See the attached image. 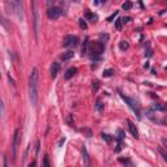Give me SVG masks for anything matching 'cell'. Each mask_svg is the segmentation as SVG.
I'll return each mask as SVG.
<instances>
[{
	"mask_svg": "<svg viewBox=\"0 0 167 167\" xmlns=\"http://www.w3.org/2000/svg\"><path fill=\"white\" fill-rule=\"evenodd\" d=\"M127 125H128V129H129L131 134H132L134 138H138V131H137V128H136V125H134L133 123L129 120V119L127 120Z\"/></svg>",
	"mask_w": 167,
	"mask_h": 167,
	"instance_id": "obj_9",
	"label": "cell"
},
{
	"mask_svg": "<svg viewBox=\"0 0 167 167\" xmlns=\"http://www.w3.org/2000/svg\"><path fill=\"white\" fill-rule=\"evenodd\" d=\"M129 21H131V17H124V18H121V22H123V24L129 22Z\"/></svg>",
	"mask_w": 167,
	"mask_h": 167,
	"instance_id": "obj_30",
	"label": "cell"
},
{
	"mask_svg": "<svg viewBox=\"0 0 167 167\" xmlns=\"http://www.w3.org/2000/svg\"><path fill=\"white\" fill-rule=\"evenodd\" d=\"M76 73H77V68H76V67H71L69 69H67V72L64 74V78H65V80H71V78H72Z\"/></svg>",
	"mask_w": 167,
	"mask_h": 167,
	"instance_id": "obj_11",
	"label": "cell"
},
{
	"mask_svg": "<svg viewBox=\"0 0 167 167\" xmlns=\"http://www.w3.org/2000/svg\"><path fill=\"white\" fill-rule=\"evenodd\" d=\"M59 69H60V64H59L58 61H54L52 65H51V77L52 78L56 77L59 73Z\"/></svg>",
	"mask_w": 167,
	"mask_h": 167,
	"instance_id": "obj_10",
	"label": "cell"
},
{
	"mask_svg": "<svg viewBox=\"0 0 167 167\" xmlns=\"http://www.w3.org/2000/svg\"><path fill=\"white\" fill-rule=\"evenodd\" d=\"M121 26H123V22H121V18H118L116 21H115V27H116L118 30H120L121 29Z\"/></svg>",
	"mask_w": 167,
	"mask_h": 167,
	"instance_id": "obj_21",
	"label": "cell"
},
{
	"mask_svg": "<svg viewBox=\"0 0 167 167\" xmlns=\"http://www.w3.org/2000/svg\"><path fill=\"white\" fill-rule=\"evenodd\" d=\"M8 5L13 8V12L18 16L20 18H22V3L21 2H11L8 3Z\"/></svg>",
	"mask_w": 167,
	"mask_h": 167,
	"instance_id": "obj_6",
	"label": "cell"
},
{
	"mask_svg": "<svg viewBox=\"0 0 167 167\" xmlns=\"http://www.w3.org/2000/svg\"><path fill=\"white\" fill-rule=\"evenodd\" d=\"M120 162L124 163V167H134V165L129 159H123V158H120Z\"/></svg>",
	"mask_w": 167,
	"mask_h": 167,
	"instance_id": "obj_14",
	"label": "cell"
},
{
	"mask_svg": "<svg viewBox=\"0 0 167 167\" xmlns=\"http://www.w3.org/2000/svg\"><path fill=\"white\" fill-rule=\"evenodd\" d=\"M114 69H106L105 72H103V77H111L114 74Z\"/></svg>",
	"mask_w": 167,
	"mask_h": 167,
	"instance_id": "obj_19",
	"label": "cell"
},
{
	"mask_svg": "<svg viewBox=\"0 0 167 167\" xmlns=\"http://www.w3.org/2000/svg\"><path fill=\"white\" fill-rule=\"evenodd\" d=\"M35 165H37V162H35V161H33V162H31V163L29 165V167H35Z\"/></svg>",
	"mask_w": 167,
	"mask_h": 167,
	"instance_id": "obj_32",
	"label": "cell"
},
{
	"mask_svg": "<svg viewBox=\"0 0 167 167\" xmlns=\"http://www.w3.org/2000/svg\"><path fill=\"white\" fill-rule=\"evenodd\" d=\"M68 124L72 125V115H69V116H68Z\"/></svg>",
	"mask_w": 167,
	"mask_h": 167,
	"instance_id": "obj_31",
	"label": "cell"
},
{
	"mask_svg": "<svg viewBox=\"0 0 167 167\" xmlns=\"http://www.w3.org/2000/svg\"><path fill=\"white\" fill-rule=\"evenodd\" d=\"M89 51L94 55H101L105 51V45L102 42H91L89 46Z\"/></svg>",
	"mask_w": 167,
	"mask_h": 167,
	"instance_id": "obj_4",
	"label": "cell"
},
{
	"mask_svg": "<svg viewBox=\"0 0 167 167\" xmlns=\"http://www.w3.org/2000/svg\"><path fill=\"white\" fill-rule=\"evenodd\" d=\"M132 7H133V4L131 3V2H125V3H123V9H124V11L131 9Z\"/></svg>",
	"mask_w": 167,
	"mask_h": 167,
	"instance_id": "obj_18",
	"label": "cell"
},
{
	"mask_svg": "<svg viewBox=\"0 0 167 167\" xmlns=\"http://www.w3.org/2000/svg\"><path fill=\"white\" fill-rule=\"evenodd\" d=\"M77 42H78V38L76 37V35H67V37L64 38V41H63V46L64 47L74 46V45H77Z\"/></svg>",
	"mask_w": 167,
	"mask_h": 167,
	"instance_id": "obj_8",
	"label": "cell"
},
{
	"mask_svg": "<svg viewBox=\"0 0 167 167\" xmlns=\"http://www.w3.org/2000/svg\"><path fill=\"white\" fill-rule=\"evenodd\" d=\"M61 14V9L59 7H51L49 8V11H47V16L51 18V20H58L60 17Z\"/></svg>",
	"mask_w": 167,
	"mask_h": 167,
	"instance_id": "obj_5",
	"label": "cell"
},
{
	"mask_svg": "<svg viewBox=\"0 0 167 167\" xmlns=\"http://www.w3.org/2000/svg\"><path fill=\"white\" fill-rule=\"evenodd\" d=\"M73 56H74V52H73V51H67V52H64V54L61 55L60 59H61L63 61H67V60H69V59H72Z\"/></svg>",
	"mask_w": 167,
	"mask_h": 167,
	"instance_id": "obj_12",
	"label": "cell"
},
{
	"mask_svg": "<svg viewBox=\"0 0 167 167\" xmlns=\"http://www.w3.org/2000/svg\"><path fill=\"white\" fill-rule=\"evenodd\" d=\"M118 13H119V11H115V12H114V13H112V14H111V16H110V17H109V18H107V21H112V20L115 18V16H118Z\"/></svg>",
	"mask_w": 167,
	"mask_h": 167,
	"instance_id": "obj_26",
	"label": "cell"
},
{
	"mask_svg": "<svg viewBox=\"0 0 167 167\" xmlns=\"http://www.w3.org/2000/svg\"><path fill=\"white\" fill-rule=\"evenodd\" d=\"M33 14H34V34H35V39H38V31H39V26H38V11H37V4L33 3Z\"/></svg>",
	"mask_w": 167,
	"mask_h": 167,
	"instance_id": "obj_7",
	"label": "cell"
},
{
	"mask_svg": "<svg viewBox=\"0 0 167 167\" xmlns=\"http://www.w3.org/2000/svg\"><path fill=\"white\" fill-rule=\"evenodd\" d=\"M38 84H39V71L38 68H33L29 76V98L33 106L38 103Z\"/></svg>",
	"mask_w": 167,
	"mask_h": 167,
	"instance_id": "obj_1",
	"label": "cell"
},
{
	"mask_svg": "<svg viewBox=\"0 0 167 167\" xmlns=\"http://www.w3.org/2000/svg\"><path fill=\"white\" fill-rule=\"evenodd\" d=\"M119 47H120V50H127L129 47V43L127 41H121L120 43H119Z\"/></svg>",
	"mask_w": 167,
	"mask_h": 167,
	"instance_id": "obj_16",
	"label": "cell"
},
{
	"mask_svg": "<svg viewBox=\"0 0 167 167\" xmlns=\"http://www.w3.org/2000/svg\"><path fill=\"white\" fill-rule=\"evenodd\" d=\"M85 52H87V38L85 39V42L82 45V54H85Z\"/></svg>",
	"mask_w": 167,
	"mask_h": 167,
	"instance_id": "obj_24",
	"label": "cell"
},
{
	"mask_svg": "<svg viewBox=\"0 0 167 167\" xmlns=\"http://www.w3.org/2000/svg\"><path fill=\"white\" fill-rule=\"evenodd\" d=\"M98 87H99V81H93V90L97 91Z\"/></svg>",
	"mask_w": 167,
	"mask_h": 167,
	"instance_id": "obj_27",
	"label": "cell"
},
{
	"mask_svg": "<svg viewBox=\"0 0 167 167\" xmlns=\"http://www.w3.org/2000/svg\"><path fill=\"white\" fill-rule=\"evenodd\" d=\"M0 105H2V99H0Z\"/></svg>",
	"mask_w": 167,
	"mask_h": 167,
	"instance_id": "obj_34",
	"label": "cell"
},
{
	"mask_svg": "<svg viewBox=\"0 0 167 167\" xmlns=\"http://www.w3.org/2000/svg\"><path fill=\"white\" fill-rule=\"evenodd\" d=\"M159 152H161V154H162V156H163V158H165V159H167V153L165 152V149H163V148H159Z\"/></svg>",
	"mask_w": 167,
	"mask_h": 167,
	"instance_id": "obj_29",
	"label": "cell"
},
{
	"mask_svg": "<svg viewBox=\"0 0 167 167\" xmlns=\"http://www.w3.org/2000/svg\"><path fill=\"white\" fill-rule=\"evenodd\" d=\"M154 110L156 111H165L166 107L163 105H161V103H156V105H154Z\"/></svg>",
	"mask_w": 167,
	"mask_h": 167,
	"instance_id": "obj_17",
	"label": "cell"
},
{
	"mask_svg": "<svg viewBox=\"0 0 167 167\" xmlns=\"http://www.w3.org/2000/svg\"><path fill=\"white\" fill-rule=\"evenodd\" d=\"M21 142V132L20 129H16L14 132V136H13V145H12V159L13 162H16V158H17V149H18V145Z\"/></svg>",
	"mask_w": 167,
	"mask_h": 167,
	"instance_id": "obj_2",
	"label": "cell"
},
{
	"mask_svg": "<svg viewBox=\"0 0 167 167\" xmlns=\"http://www.w3.org/2000/svg\"><path fill=\"white\" fill-rule=\"evenodd\" d=\"M78 24H80V27H81V29H86V27H87V24L85 22V20H84V18H81L80 21H78Z\"/></svg>",
	"mask_w": 167,
	"mask_h": 167,
	"instance_id": "obj_22",
	"label": "cell"
},
{
	"mask_svg": "<svg viewBox=\"0 0 167 167\" xmlns=\"http://www.w3.org/2000/svg\"><path fill=\"white\" fill-rule=\"evenodd\" d=\"M82 161H84V165L86 167L89 166V157H87V152H86V148L85 146H82Z\"/></svg>",
	"mask_w": 167,
	"mask_h": 167,
	"instance_id": "obj_13",
	"label": "cell"
},
{
	"mask_svg": "<svg viewBox=\"0 0 167 167\" xmlns=\"http://www.w3.org/2000/svg\"><path fill=\"white\" fill-rule=\"evenodd\" d=\"M86 18H90V20H93V22H95L98 20V16L94 14V13H91V12H87V13H86Z\"/></svg>",
	"mask_w": 167,
	"mask_h": 167,
	"instance_id": "obj_15",
	"label": "cell"
},
{
	"mask_svg": "<svg viewBox=\"0 0 167 167\" xmlns=\"http://www.w3.org/2000/svg\"><path fill=\"white\" fill-rule=\"evenodd\" d=\"M43 167H51L50 166V159H49V156H45V158H43Z\"/></svg>",
	"mask_w": 167,
	"mask_h": 167,
	"instance_id": "obj_20",
	"label": "cell"
},
{
	"mask_svg": "<svg viewBox=\"0 0 167 167\" xmlns=\"http://www.w3.org/2000/svg\"><path fill=\"white\" fill-rule=\"evenodd\" d=\"M95 107H97L98 111H102L103 106H102V101H101V99H98V101H97V106H95Z\"/></svg>",
	"mask_w": 167,
	"mask_h": 167,
	"instance_id": "obj_25",
	"label": "cell"
},
{
	"mask_svg": "<svg viewBox=\"0 0 167 167\" xmlns=\"http://www.w3.org/2000/svg\"><path fill=\"white\" fill-rule=\"evenodd\" d=\"M64 141H65V138H63V140H60V142H59V145H63V144H64Z\"/></svg>",
	"mask_w": 167,
	"mask_h": 167,
	"instance_id": "obj_33",
	"label": "cell"
},
{
	"mask_svg": "<svg viewBox=\"0 0 167 167\" xmlns=\"http://www.w3.org/2000/svg\"><path fill=\"white\" fill-rule=\"evenodd\" d=\"M121 98H123V101H125V103H128V106L131 107V109H132L133 112L137 115V118L140 119L141 118V114H140V106H138V103L134 101V99H132V98L125 97L124 94H121Z\"/></svg>",
	"mask_w": 167,
	"mask_h": 167,
	"instance_id": "obj_3",
	"label": "cell"
},
{
	"mask_svg": "<svg viewBox=\"0 0 167 167\" xmlns=\"http://www.w3.org/2000/svg\"><path fill=\"white\" fill-rule=\"evenodd\" d=\"M123 138H124V132H123L121 129H119V131H118V140L121 141Z\"/></svg>",
	"mask_w": 167,
	"mask_h": 167,
	"instance_id": "obj_23",
	"label": "cell"
},
{
	"mask_svg": "<svg viewBox=\"0 0 167 167\" xmlns=\"http://www.w3.org/2000/svg\"><path fill=\"white\" fill-rule=\"evenodd\" d=\"M0 77H2V73H0Z\"/></svg>",
	"mask_w": 167,
	"mask_h": 167,
	"instance_id": "obj_35",
	"label": "cell"
},
{
	"mask_svg": "<svg viewBox=\"0 0 167 167\" xmlns=\"http://www.w3.org/2000/svg\"><path fill=\"white\" fill-rule=\"evenodd\" d=\"M102 137H103V140H106L107 142H111V137H110V134H105V133H103V134H102Z\"/></svg>",
	"mask_w": 167,
	"mask_h": 167,
	"instance_id": "obj_28",
	"label": "cell"
}]
</instances>
